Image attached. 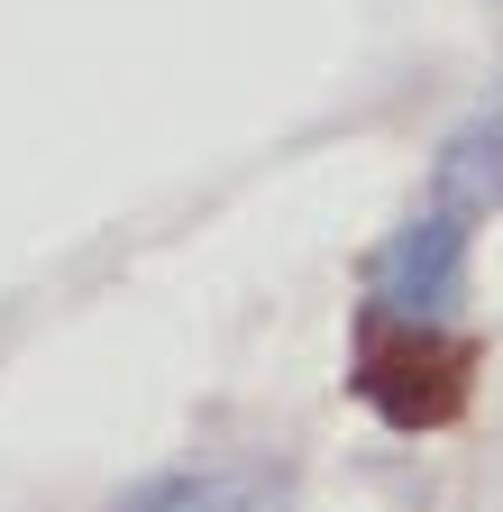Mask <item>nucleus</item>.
<instances>
[{
	"instance_id": "obj_2",
	"label": "nucleus",
	"mask_w": 503,
	"mask_h": 512,
	"mask_svg": "<svg viewBox=\"0 0 503 512\" xmlns=\"http://www.w3.org/2000/svg\"><path fill=\"white\" fill-rule=\"evenodd\" d=\"M110 512H293V476L284 467H165L129 485Z\"/></svg>"
},
{
	"instance_id": "obj_1",
	"label": "nucleus",
	"mask_w": 503,
	"mask_h": 512,
	"mask_svg": "<svg viewBox=\"0 0 503 512\" xmlns=\"http://www.w3.org/2000/svg\"><path fill=\"white\" fill-rule=\"evenodd\" d=\"M485 211L430 192V202L366 256V311L375 330H449L458 311V284H467V238H476Z\"/></svg>"
}]
</instances>
